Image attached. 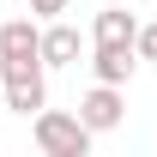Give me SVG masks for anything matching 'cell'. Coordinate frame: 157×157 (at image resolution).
Masks as SVG:
<instances>
[{"label": "cell", "mask_w": 157, "mask_h": 157, "mask_svg": "<svg viewBox=\"0 0 157 157\" xmlns=\"http://www.w3.org/2000/svg\"><path fill=\"white\" fill-rule=\"evenodd\" d=\"M30 139H36L42 157H85L91 151V127L78 115H60V109H36L30 115Z\"/></svg>", "instance_id": "1"}, {"label": "cell", "mask_w": 157, "mask_h": 157, "mask_svg": "<svg viewBox=\"0 0 157 157\" xmlns=\"http://www.w3.org/2000/svg\"><path fill=\"white\" fill-rule=\"evenodd\" d=\"M48 67L42 60H0V85H6V109L12 115H36L48 109Z\"/></svg>", "instance_id": "2"}, {"label": "cell", "mask_w": 157, "mask_h": 157, "mask_svg": "<svg viewBox=\"0 0 157 157\" xmlns=\"http://www.w3.org/2000/svg\"><path fill=\"white\" fill-rule=\"evenodd\" d=\"M78 121L91 127V133H109V127H121L127 121V97H121V85H91L85 97H78Z\"/></svg>", "instance_id": "3"}, {"label": "cell", "mask_w": 157, "mask_h": 157, "mask_svg": "<svg viewBox=\"0 0 157 157\" xmlns=\"http://www.w3.org/2000/svg\"><path fill=\"white\" fill-rule=\"evenodd\" d=\"M139 67V48L133 42H97V55H91V73L103 78V85H127Z\"/></svg>", "instance_id": "4"}, {"label": "cell", "mask_w": 157, "mask_h": 157, "mask_svg": "<svg viewBox=\"0 0 157 157\" xmlns=\"http://www.w3.org/2000/svg\"><path fill=\"white\" fill-rule=\"evenodd\" d=\"M78 55H85V36L73 24L48 18V30H42V67H78Z\"/></svg>", "instance_id": "5"}, {"label": "cell", "mask_w": 157, "mask_h": 157, "mask_svg": "<svg viewBox=\"0 0 157 157\" xmlns=\"http://www.w3.org/2000/svg\"><path fill=\"white\" fill-rule=\"evenodd\" d=\"M0 60H42V30L30 18H6L0 24Z\"/></svg>", "instance_id": "6"}, {"label": "cell", "mask_w": 157, "mask_h": 157, "mask_svg": "<svg viewBox=\"0 0 157 157\" xmlns=\"http://www.w3.org/2000/svg\"><path fill=\"white\" fill-rule=\"evenodd\" d=\"M91 36H97V42H139V18L127 12V6H103Z\"/></svg>", "instance_id": "7"}, {"label": "cell", "mask_w": 157, "mask_h": 157, "mask_svg": "<svg viewBox=\"0 0 157 157\" xmlns=\"http://www.w3.org/2000/svg\"><path fill=\"white\" fill-rule=\"evenodd\" d=\"M133 48H139V60H157V24H139V42H133Z\"/></svg>", "instance_id": "8"}, {"label": "cell", "mask_w": 157, "mask_h": 157, "mask_svg": "<svg viewBox=\"0 0 157 157\" xmlns=\"http://www.w3.org/2000/svg\"><path fill=\"white\" fill-rule=\"evenodd\" d=\"M24 6H30L36 18H60V12H67V0H24Z\"/></svg>", "instance_id": "9"}]
</instances>
